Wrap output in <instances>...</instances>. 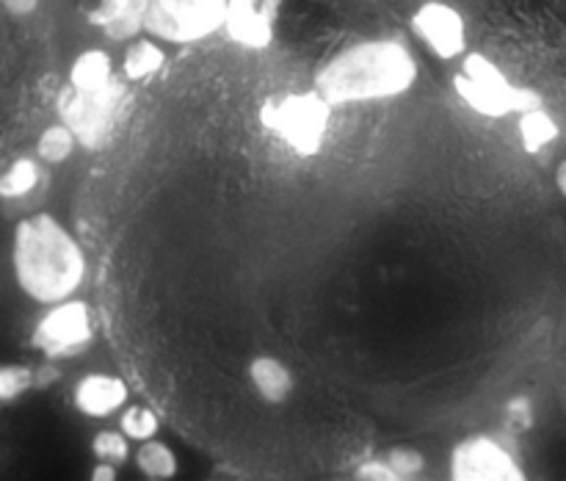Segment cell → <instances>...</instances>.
Segmentation results:
<instances>
[{"mask_svg": "<svg viewBox=\"0 0 566 481\" xmlns=\"http://www.w3.org/2000/svg\"><path fill=\"white\" fill-rule=\"evenodd\" d=\"M92 481H116V464L99 462L92 468Z\"/></svg>", "mask_w": 566, "mask_h": 481, "instance_id": "cell-28", "label": "cell"}, {"mask_svg": "<svg viewBox=\"0 0 566 481\" xmlns=\"http://www.w3.org/2000/svg\"><path fill=\"white\" fill-rule=\"evenodd\" d=\"M332 105L318 92H293L263 105L260 119L298 155H315L329 130Z\"/></svg>", "mask_w": 566, "mask_h": 481, "instance_id": "cell-5", "label": "cell"}, {"mask_svg": "<svg viewBox=\"0 0 566 481\" xmlns=\"http://www.w3.org/2000/svg\"><path fill=\"white\" fill-rule=\"evenodd\" d=\"M119 429L130 437V442H144V440H153V437H158L160 420L149 407L130 404V407L122 409Z\"/></svg>", "mask_w": 566, "mask_h": 481, "instance_id": "cell-21", "label": "cell"}, {"mask_svg": "<svg viewBox=\"0 0 566 481\" xmlns=\"http://www.w3.org/2000/svg\"><path fill=\"white\" fill-rule=\"evenodd\" d=\"M61 379V370L55 368V359H44L36 368V387H50Z\"/></svg>", "mask_w": 566, "mask_h": 481, "instance_id": "cell-27", "label": "cell"}, {"mask_svg": "<svg viewBox=\"0 0 566 481\" xmlns=\"http://www.w3.org/2000/svg\"><path fill=\"white\" fill-rule=\"evenodd\" d=\"M36 387V368L28 363H0V404H14Z\"/></svg>", "mask_w": 566, "mask_h": 481, "instance_id": "cell-20", "label": "cell"}, {"mask_svg": "<svg viewBox=\"0 0 566 481\" xmlns=\"http://www.w3.org/2000/svg\"><path fill=\"white\" fill-rule=\"evenodd\" d=\"M39 3H42V0H0V6H3L11 17L33 14V11L39 9Z\"/></svg>", "mask_w": 566, "mask_h": 481, "instance_id": "cell-26", "label": "cell"}, {"mask_svg": "<svg viewBox=\"0 0 566 481\" xmlns=\"http://www.w3.org/2000/svg\"><path fill=\"white\" fill-rule=\"evenodd\" d=\"M354 479L357 481H398L396 470L390 468L387 457H370L354 468Z\"/></svg>", "mask_w": 566, "mask_h": 481, "instance_id": "cell-24", "label": "cell"}, {"mask_svg": "<svg viewBox=\"0 0 566 481\" xmlns=\"http://www.w3.org/2000/svg\"><path fill=\"white\" fill-rule=\"evenodd\" d=\"M412 31L437 59L453 61L468 53V25L462 11L442 0H426L412 14Z\"/></svg>", "mask_w": 566, "mask_h": 481, "instance_id": "cell-9", "label": "cell"}, {"mask_svg": "<svg viewBox=\"0 0 566 481\" xmlns=\"http://www.w3.org/2000/svg\"><path fill=\"white\" fill-rule=\"evenodd\" d=\"M133 462H136L138 473L147 475L153 481H169L177 475V453L171 451V446H166L164 440L153 437V440H144L138 446V451L133 453Z\"/></svg>", "mask_w": 566, "mask_h": 481, "instance_id": "cell-18", "label": "cell"}, {"mask_svg": "<svg viewBox=\"0 0 566 481\" xmlns=\"http://www.w3.org/2000/svg\"><path fill=\"white\" fill-rule=\"evenodd\" d=\"M149 0H97L86 20L111 42H133L147 25Z\"/></svg>", "mask_w": 566, "mask_h": 481, "instance_id": "cell-12", "label": "cell"}, {"mask_svg": "<svg viewBox=\"0 0 566 481\" xmlns=\"http://www.w3.org/2000/svg\"><path fill=\"white\" fill-rule=\"evenodd\" d=\"M94 337H97V326H94L92 307L83 299L72 296L44 307L31 330V348L44 359L61 363V359H75L86 354Z\"/></svg>", "mask_w": 566, "mask_h": 481, "instance_id": "cell-6", "label": "cell"}, {"mask_svg": "<svg viewBox=\"0 0 566 481\" xmlns=\"http://www.w3.org/2000/svg\"><path fill=\"white\" fill-rule=\"evenodd\" d=\"M385 457H387V462H390V468L396 470L398 481L418 479V475L426 470V457L418 451V448L396 446V448H390Z\"/></svg>", "mask_w": 566, "mask_h": 481, "instance_id": "cell-23", "label": "cell"}, {"mask_svg": "<svg viewBox=\"0 0 566 481\" xmlns=\"http://www.w3.org/2000/svg\"><path fill=\"white\" fill-rule=\"evenodd\" d=\"M130 398V387L122 376L105 374V370H92L83 374L72 387V407L92 420H105L125 409Z\"/></svg>", "mask_w": 566, "mask_h": 481, "instance_id": "cell-11", "label": "cell"}, {"mask_svg": "<svg viewBox=\"0 0 566 481\" xmlns=\"http://www.w3.org/2000/svg\"><path fill=\"white\" fill-rule=\"evenodd\" d=\"M127 103V88L119 77H114L111 83L99 88H83L75 86H61V92L55 94V114L59 119L75 133L77 144L88 153H99V149L108 147V142L114 138L116 125H119V116L125 111Z\"/></svg>", "mask_w": 566, "mask_h": 481, "instance_id": "cell-4", "label": "cell"}, {"mask_svg": "<svg viewBox=\"0 0 566 481\" xmlns=\"http://www.w3.org/2000/svg\"><path fill=\"white\" fill-rule=\"evenodd\" d=\"M418 81V59L401 39H363L337 50L318 72L315 92L329 105L379 103L407 94Z\"/></svg>", "mask_w": 566, "mask_h": 481, "instance_id": "cell-2", "label": "cell"}, {"mask_svg": "<svg viewBox=\"0 0 566 481\" xmlns=\"http://www.w3.org/2000/svg\"><path fill=\"white\" fill-rule=\"evenodd\" d=\"M92 453L99 462H111L119 468L130 459V437L122 429H99L92 437Z\"/></svg>", "mask_w": 566, "mask_h": 481, "instance_id": "cell-22", "label": "cell"}, {"mask_svg": "<svg viewBox=\"0 0 566 481\" xmlns=\"http://www.w3.org/2000/svg\"><path fill=\"white\" fill-rule=\"evenodd\" d=\"M44 180V164L33 155H17L3 171H0V199L3 202H22L33 197Z\"/></svg>", "mask_w": 566, "mask_h": 481, "instance_id": "cell-14", "label": "cell"}, {"mask_svg": "<svg viewBox=\"0 0 566 481\" xmlns=\"http://www.w3.org/2000/svg\"><path fill=\"white\" fill-rule=\"evenodd\" d=\"M114 77H116L114 59H111L108 50L88 48L75 55V61H72L70 66V75H66V83L88 92V88L105 86V83H111Z\"/></svg>", "mask_w": 566, "mask_h": 481, "instance_id": "cell-15", "label": "cell"}, {"mask_svg": "<svg viewBox=\"0 0 566 481\" xmlns=\"http://www.w3.org/2000/svg\"><path fill=\"white\" fill-rule=\"evenodd\" d=\"M509 429H531L534 426V401L528 396H514L506 404Z\"/></svg>", "mask_w": 566, "mask_h": 481, "instance_id": "cell-25", "label": "cell"}, {"mask_svg": "<svg viewBox=\"0 0 566 481\" xmlns=\"http://www.w3.org/2000/svg\"><path fill=\"white\" fill-rule=\"evenodd\" d=\"M556 188L562 191V197L566 199V158L558 160V166H556Z\"/></svg>", "mask_w": 566, "mask_h": 481, "instance_id": "cell-29", "label": "cell"}, {"mask_svg": "<svg viewBox=\"0 0 566 481\" xmlns=\"http://www.w3.org/2000/svg\"><path fill=\"white\" fill-rule=\"evenodd\" d=\"M230 0H149L144 31L166 44H197L224 28Z\"/></svg>", "mask_w": 566, "mask_h": 481, "instance_id": "cell-7", "label": "cell"}, {"mask_svg": "<svg viewBox=\"0 0 566 481\" xmlns=\"http://www.w3.org/2000/svg\"><path fill=\"white\" fill-rule=\"evenodd\" d=\"M453 88L462 97L468 108L475 114L501 119L509 114H523V111L545 105L536 88L517 86L490 55L484 53H464L462 72L453 75Z\"/></svg>", "mask_w": 566, "mask_h": 481, "instance_id": "cell-3", "label": "cell"}, {"mask_svg": "<svg viewBox=\"0 0 566 481\" xmlns=\"http://www.w3.org/2000/svg\"><path fill=\"white\" fill-rule=\"evenodd\" d=\"M77 147H81V144H77L75 133H72L70 127L59 119L39 133L33 153H36V158L42 160L44 166H61V164H66L72 155H75Z\"/></svg>", "mask_w": 566, "mask_h": 481, "instance_id": "cell-19", "label": "cell"}, {"mask_svg": "<svg viewBox=\"0 0 566 481\" xmlns=\"http://www.w3.org/2000/svg\"><path fill=\"white\" fill-rule=\"evenodd\" d=\"M249 381L265 404H285L293 396V374L280 357L260 354L249 363Z\"/></svg>", "mask_w": 566, "mask_h": 481, "instance_id": "cell-13", "label": "cell"}, {"mask_svg": "<svg viewBox=\"0 0 566 481\" xmlns=\"http://www.w3.org/2000/svg\"><path fill=\"white\" fill-rule=\"evenodd\" d=\"M453 481H525V468L501 435H470L451 451Z\"/></svg>", "mask_w": 566, "mask_h": 481, "instance_id": "cell-8", "label": "cell"}, {"mask_svg": "<svg viewBox=\"0 0 566 481\" xmlns=\"http://www.w3.org/2000/svg\"><path fill=\"white\" fill-rule=\"evenodd\" d=\"M285 0H230L224 31L238 48L265 50L274 42V25Z\"/></svg>", "mask_w": 566, "mask_h": 481, "instance_id": "cell-10", "label": "cell"}, {"mask_svg": "<svg viewBox=\"0 0 566 481\" xmlns=\"http://www.w3.org/2000/svg\"><path fill=\"white\" fill-rule=\"evenodd\" d=\"M11 274L25 299L39 307L77 296L88 260L75 232L48 210L22 216L11 232Z\"/></svg>", "mask_w": 566, "mask_h": 481, "instance_id": "cell-1", "label": "cell"}, {"mask_svg": "<svg viewBox=\"0 0 566 481\" xmlns=\"http://www.w3.org/2000/svg\"><path fill=\"white\" fill-rule=\"evenodd\" d=\"M166 50L160 48L158 39H133L125 48V55H122V75L130 83H142L147 77L158 75L166 64Z\"/></svg>", "mask_w": 566, "mask_h": 481, "instance_id": "cell-16", "label": "cell"}, {"mask_svg": "<svg viewBox=\"0 0 566 481\" xmlns=\"http://www.w3.org/2000/svg\"><path fill=\"white\" fill-rule=\"evenodd\" d=\"M517 130H520V144L528 155H539L545 153L551 144H556L562 138V125L556 122V116L539 105V108L523 111L517 119Z\"/></svg>", "mask_w": 566, "mask_h": 481, "instance_id": "cell-17", "label": "cell"}]
</instances>
